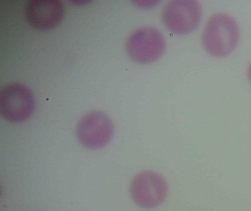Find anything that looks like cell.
<instances>
[{"label": "cell", "mask_w": 251, "mask_h": 211, "mask_svg": "<svg viewBox=\"0 0 251 211\" xmlns=\"http://www.w3.org/2000/svg\"><path fill=\"white\" fill-rule=\"evenodd\" d=\"M239 37V26L232 16L225 13H215L204 28L202 47L213 57H227L237 46Z\"/></svg>", "instance_id": "1"}, {"label": "cell", "mask_w": 251, "mask_h": 211, "mask_svg": "<svg viewBox=\"0 0 251 211\" xmlns=\"http://www.w3.org/2000/svg\"><path fill=\"white\" fill-rule=\"evenodd\" d=\"M166 41L163 34L153 26H143L133 31L126 41L127 55L139 64H150L164 53Z\"/></svg>", "instance_id": "2"}, {"label": "cell", "mask_w": 251, "mask_h": 211, "mask_svg": "<svg viewBox=\"0 0 251 211\" xmlns=\"http://www.w3.org/2000/svg\"><path fill=\"white\" fill-rule=\"evenodd\" d=\"M202 18V7L195 0H173L162 10L161 19L167 29L178 35L192 33Z\"/></svg>", "instance_id": "3"}, {"label": "cell", "mask_w": 251, "mask_h": 211, "mask_svg": "<svg viewBox=\"0 0 251 211\" xmlns=\"http://www.w3.org/2000/svg\"><path fill=\"white\" fill-rule=\"evenodd\" d=\"M34 108V97L25 85L8 84L0 90V113L8 121H25L32 115Z\"/></svg>", "instance_id": "4"}, {"label": "cell", "mask_w": 251, "mask_h": 211, "mask_svg": "<svg viewBox=\"0 0 251 211\" xmlns=\"http://www.w3.org/2000/svg\"><path fill=\"white\" fill-rule=\"evenodd\" d=\"M114 130V123L108 114L93 111L80 119L76 127V136L86 148L100 149L109 143Z\"/></svg>", "instance_id": "5"}, {"label": "cell", "mask_w": 251, "mask_h": 211, "mask_svg": "<svg viewBox=\"0 0 251 211\" xmlns=\"http://www.w3.org/2000/svg\"><path fill=\"white\" fill-rule=\"evenodd\" d=\"M130 195L139 206L152 209L161 205L168 192V186L161 174L152 171H141L130 183Z\"/></svg>", "instance_id": "6"}, {"label": "cell", "mask_w": 251, "mask_h": 211, "mask_svg": "<svg viewBox=\"0 0 251 211\" xmlns=\"http://www.w3.org/2000/svg\"><path fill=\"white\" fill-rule=\"evenodd\" d=\"M25 16L35 29L49 30L63 20L64 4L58 0H30L26 4Z\"/></svg>", "instance_id": "7"}, {"label": "cell", "mask_w": 251, "mask_h": 211, "mask_svg": "<svg viewBox=\"0 0 251 211\" xmlns=\"http://www.w3.org/2000/svg\"><path fill=\"white\" fill-rule=\"evenodd\" d=\"M248 79H249L250 82L251 83V64H249V67H248Z\"/></svg>", "instance_id": "8"}]
</instances>
